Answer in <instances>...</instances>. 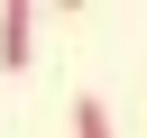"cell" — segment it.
<instances>
[{
    "instance_id": "1",
    "label": "cell",
    "mask_w": 147,
    "mask_h": 138,
    "mask_svg": "<svg viewBox=\"0 0 147 138\" xmlns=\"http://www.w3.org/2000/svg\"><path fill=\"white\" fill-rule=\"evenodd\" d=\"M37 55V0H0V74H28Z\"/></svg>"
},
{
    "instance_id": "2",
    "label": "cell",
    "mask_w": 147,
    "mask_h": 138,
    "mask_svg": "<svg viewBox=\"0 0 147 138\" xmlns=\"http://www.w3.org/2000/svg\"><path fill=\"white\" fill-rule=\"evenodd\" d=\"M74 138H110V110H101V101H92V92H83V101H74Z\"/></svg>"
}]
</instances>
